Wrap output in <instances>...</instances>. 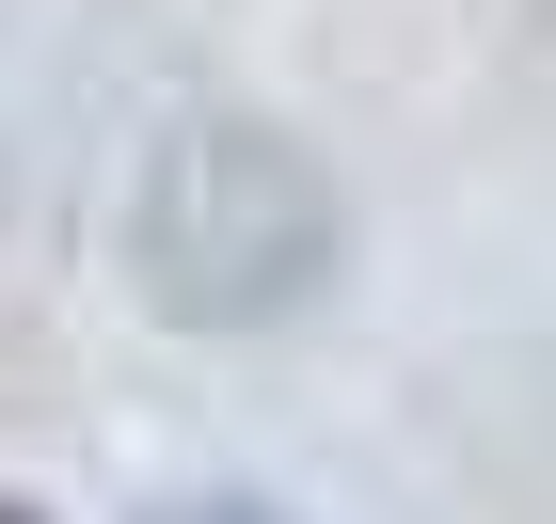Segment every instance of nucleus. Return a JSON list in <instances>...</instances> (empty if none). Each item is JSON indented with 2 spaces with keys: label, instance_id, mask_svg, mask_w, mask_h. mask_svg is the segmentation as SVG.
<instances>
[{
  "label": "nucleus",
  "instance_id": "obj_2",
  "mask_svg": "<svg viewBox=\"0 0 556 524\" xmlns=\"http://www.w3.org/2000/svg\"><path fill=\"white\" fill-rule=\"evenodd\" d=\"M160 524H287V509H160Z\"/></svg>",
  "mask_w": 556,
  "mask_h": 524
},
{
  "label": "nucleus",
  "instance_id": "obj_1",
  "mask_svg": "<svg viewBox=\"0 0 556 524\" xmlns=\"http://www.w3.org/2000/svg\"><path fill=\"white\" fill-rule=\"evenodd\" d=\"M128 270H143V303L191 318V334H255V318H287L302 286L334 270V191H318V159H302L287 128L207 112V128L143 143Z\"/></svg>",
  "mask_w": 556,
  "mask_h": 524
},
{
  "label": "nucleus",
  "instance_id": "obj_3",
  "mask_svg": "<svg viewBox=\"0 0 556 524\" xmlns=\"http://www.w3.org/2000/svg\"><path fill=\"white\" fill-rule=\"evenodd\" d=\"M0 524H33V509H0Z\"/></svg>",
  "mask_w": 556,
  "mask_h": 524
}]
</instances>
